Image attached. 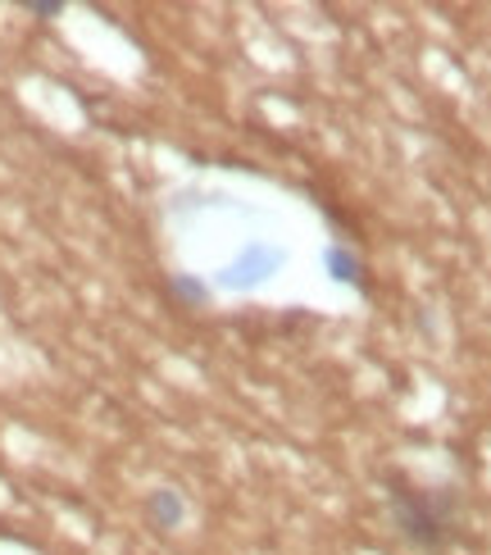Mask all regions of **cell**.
Here are the masks:
<instances>
[{"label":"cell","instance_id":"cell-1","mask_svg":"<svg viewBox=\"0 0 491 555\" xmlns=\"http://www.w3.org/2000/svg\"><path fill=\"white\" fill-rule=\"evenodd\" d=\"M387 511L405 546L441 555L460 538V496L451 488H418L405 474H387Z\"/></svg>","mask_w":491,"mask_h":555},{"label":"cell","instance_id":"cell-2","mask_svg":"<svg viewBox=\"0 0 491 555\" xmlns=\"http://www.w3.org/2000/svg\"><path fill=\"white\" fill-rule=\"evenodd\" d=\"M283 264H287V250H283V246L246 242L237 256H232V260L219 269L215 287H219V292H260Z\"/></svg>","mask_w":491,"mask_h":555},{"label":"cell","instance_id":"cell-3","mask_svg":"<svg viewBox=\"0 0 491 555\" xmlns=\"http://www.w3.org/2000/svg\"><path fill=\"white\" fill-rule=\"evenodd\" d=\"M323 273L333 278L337 287H350L356 296H373V283H369V264L360 250H350L346 242H333L323 250Z\"/></svg>","mask_w":491,"mask_h":555},{"label":"cell","instance_id":"cell-4","mask_svg":"<svg viewBox=\"0 0 491 555\" xmlns=\"http://www.w3.org/2000/svg\"><path fill=\"white\" fill-rule=\"evenodd\" d=\"M146 519H151L155 528H164V533L182 528V524H186V501H182V492H178V488H155V492L146 496Z\"/></svg>","mask_w":491,"mask_h":555},{"label":"cell","instance_id":"cell-5","mask_svg":"<svg viewBox=\"0 0 491 555\" xmlns=\"http://www.w3.org/2000/svg\"><path fill=\"white\" fill-rule=\"evenodd\" d=\"M169 296L182 300L186 310H201V306L215 300V287H209L205 278H196V273H169Z\"/></svg>","mask_w":491,"mask_h":555},{"label":"cell","instance_id":"cell-6","mask_svg":"<svg viewBox=\"0 0 491 555\" xmlns=\"http://www.w3.org/2000/svg\"><path fill=\"white\" fill-rule=\"evenodd\" d=\"M23 10L37 14V18H60L68 5H64V0H23Z\"/></svg>","mask_w":491,"mask_h":555}]
</instances>
